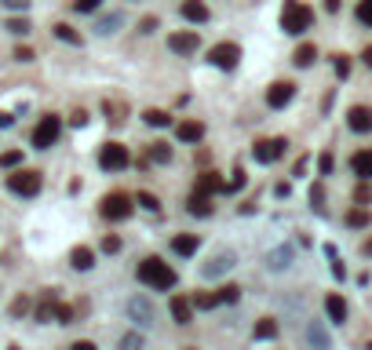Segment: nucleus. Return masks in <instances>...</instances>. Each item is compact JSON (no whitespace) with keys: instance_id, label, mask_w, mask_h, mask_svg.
<instances>
[{"instance_id":"nucleus-47","label":"nucleus","mask_w":372,"mask_h":350,"mask_svg":"<svg viewBox=\"0 0 372 350\" xmlns=\"http://www.w3.org/2000/svg\"><path fill=\"white\" fill-rule=\"evenodd\" d=\"M26 310H30V300H26V295H19V300L11 303V314H26Z\"/></svg>"},{"instance_id":"nucleus-41","label":"nucleus","mask_w":372,"mask_h":350,"mask_svg":"<svg viewBox=\"0 0 372 350\" xmlns=\"http://www.w3.org/2000/svg\"><path fill=\"white\" fill-rule=\"evenodd\" d=\"M117 26H121V15H110V19H99L95 30H99V33H113Z\"/></svg>"},{"instance_id":"nucleus-58","label":"nucleus","mask_w":372,"mask_h":350,"mask_svg":"<svg viewBox=\"0 0 372 350\" xmlns=\"http://www.w3.org/2000/svg\"><path fill=\"white\" fill-rule=\"evenodd\" d=\"M365 252H369V255H372V241H365Z\"/></svg>"},{"instance_id":"nucleus-13","label":"nucleus","mask_w":372,"mask_h":350,"mask_svg":"<svg viewBox=\"0 0 372 350\" xmlns=\"http://www.w3.org/2000/svg\"><path fill=\"white\" fill-rule=\"evenodd\" d=\"M347 124H351V132H372V110L369 106H351Z\"/></svg>"},{"instance_id":"nucleus-52","label":"nucleus","mask_w":372,"mask_h":350,"mask_svg":"<svg viewBox=\"0 0 372 350\" xmlns=\"http://www.w3.org/2000/svg\"><path fill=\"white\" fill-rule=\"evenodd\" d=\"M70 350H99V347H95L92 340H77V343H73Z\"/></svg>"},{"instance_id":"nucleus-50","label":"nucleus","mask_w":372,"mask_h":350,"mask_svg":"<svg viewBox=\"0 0 372 350\" xmlns=\"http://www.w3.org/2000/svg\"><path fill=\"white\" fill-rule=\"evenodd\" d=\"M317 168H322V175L332 172V153H322V161H317Z\"/></svg>"},{"instance_id":"nucleus-15","label":"nucleus","mask_w":372,"mask_h":350,"mask_svg":"<svg viewBox=\"0 0 372 350\" xmlns=\"http://www.w3.org/2000/svg\"><path fill=\"white\" fill-rule=\"evenodd\" d=\"M186 212L190 215H212V197L208 193H201V190H190V197H186Z\"/></svg>"},{"instance_id":"nucleus-17","label":"nucleus","mask_w":372,"mask_h":350,"mask_svg":"<svg viewBox=\"0 0 372 350\" xmlns=\"http://www.w3.org/2000/svg\"><path fill=\"white\" fill-rule=\"evenodd\" d=\"M351 168H354V175L362 179V183H369L372 179V150H358L351 157Z\"/></svg>"},{"instance_id":"nucleus-56","label":"nucleus","mask_w":372,"mask_h":350,"mask_svg":"<svg viewBox=\"0 0 372 350\" xmlns=\"http://www.w3.org/2000/svg\"><path fill=\"white\" fill-rule=\"evenodd\" d=\"M325 8L329 11H340V0H325Z\"/></svg>"},{"instance_id":"nucleus-55","label":"nucleus","mask_w":372,"mask_h":350,"mask_svg":"<svg viewBox=\"0 0 372 350\" xmlns=\"http://www.w3.org/2000/svg\"><path fill=\"white\" fill-rule=\"evenodd\" d=\"M11 124H15V117H11V113H4V110H0V128H11Z\"/></svg>"},{"instance_id":"nucleus-29","label":"nucleus","mask_w":372,"mask_h":350,"mask_svg":"<svg viewBox=\"0 0 372 350\" xmlns=\"http://www.w3.org/2000/svg\"><path fill=\"white\" fill-rule=\"evenodd\" d=\"M277 336V321L274 318H263L260 325H255V340H274Z\"/></svg>"},{"instance_id":"nucleus-33","label":"nucleus","mask_w":372,"mask_h":350,"mask_svg":"<svg viewBox=\"0 0 372 350\" xmlns=\"http://www.w3.org/2000/svg\"><path fill=\"white\" fill-rule=\"evenodd\" d=\"M73 318H77V310H73L70 303H59V310H55V321H59V325H73Z\"/></svg>"},{"instance_id":"nucleus-25","label":"nucleus","mask_w":372,"mask_h":350,"mask_svg":"<svg viewBox=\"0 0 372 350\" xmlns=\"http://www.w3.org/2000/svg\"><path fill=\"white\" fill-rule=\"evenodd\" d=\"M306 340H311L317 350H329V332L317 325V321H311V329H306Z\"/></svg>"},{"instance_id":"nucleus-38","label":"nucleus","mask_w":372,"mask_h":350,"mask_svg":"<svg viewBox=\"0 0 372 350\" xmlns=\"http://www.w3.org/2000/svg\"><path fill=\"white\" fill-rule=\"evenodd\" d=\"M121 350H143V336H139V332H128L124 340H121Z\"/></svg>"},{"instance_id":"nucleus-19","label":"nucleus","mask_w":372,"mask_h":350,"mask_svg":"<svg viewBox=\"0 0 372 350\" xmlns=\"http://www.w3.org/2000/svg\"><path fill=\"white\" fill-rule=\"evenodd\" d=\"M234 263H237V255H234V252H215V255H212V263L204 266V278H215V274H223V270H230Z\"/></svg>"},{"instance_id":"nucleus-24","label":"nucleus","mask_w":372,"mask_h":350,"mask_svg":"<svg viewBox=\"0 0 372 350\" xmlns=\"http://www.w3.org/2000/svg\"><path fill=\"white\" fill-rule=\"evenodd\" d=\"M150 161L153 164H168L172 161V146L168 142H150Z\"/></svg>"},{"instance_id":"nucleus-14","label":"nucleus","mask_w":372,"mask_h":350,"mask_svg":"<svg viewBox=\"0 0 372 350\" xmlns=\"http://www.w3.org/2000/svg\"><path fill=\"white\" fill-rule=\"evenodd\" d=\"M197 249H201V241H197V233H175L172 237V252L175 255H197Z\"/></svg>"},{"instance_id":"nucleus-42","label":"nucleus","mask_w":372,"mask_h":350,"mask_svg":"<svg viewBox=\"0 0 372 350\" xmlns=\"http://www.w3.org/2000/svg\"><path fill=\"white\" fill-rule=\"evenodd\" d=\"M336 77H343V81L351 77V55H336Z\"/></svg>"},{"instance_id":"nucleus-59","label":"nucleus","mask_w":372,"mask_h":350,"mask_svg":"<svg viewBox=\"0 0 372 350\" xmlns=\"http://www.w3.org/2000/svg\"><path fill=\"white\" fill-rule=\"evenodd\" d=\"M369 350H372V343H369Z\"/></svg>"},{"instance_id":"nucleus-5","label":"nucleus","mask_w":372,"mask_h":350,"mask_svg":"<svg viewBox=\"0 0 372 350\" xmlns=\"http://www.w3.org/2000/svg\"><path fill=\"white\" fill-rule=\"evenodd\" d=\"M99 212H102V219H110V223H121V219L132 215V197H128V193H106V197L99 201Z\"/></svg>"},{"instance_id":"nucleus-27","label":"nucleus","mask_w":372,"mask_h":350,"mask_svg":"<svg viewBox=\"0 0 372 350\" xmlns=\"http://www.w3.org/2000/svg\"><path fill=\"white\" fill-rule=\"evenodd\" d=\"M212 295H215V307H223V303H237L241 289H237V284H223V289H215Z\"/></svg>"},{"instance_id":"nucleus-54","label":"nucleus","mask_w":372,"mask_h":350,"mask_svg":"<svg viewBox=\"0 0 372 350\" xmlns=\"http://www.w3.org/2000/svg\"><path fill=\"white\" fill-rule=\"evenodd\" d=\"M153 30H157V19L146 15V19H143V33H153Z\"/></svg>"},{"instance_id":"nucleus-23","label":"nucleus","mask_w":372,"mask_h":350,"mask_svg":"<svg viewBox=\"0 0 372 350\" xmlns=\"http://www.w3.org/2000/svg\"><path fill=\"white\" fill-rule=\"evenodd\" d=\"M183 19H190V22H208V8H204V0H183Z\"/></svg>"},{"instance_id":"nucleus-3","label":"nucleus","mask_w":372,"mask_h":350,"mask_svg":"<svg viewBox=\"0 0 372 350\" xmlns=\"http://www.w3.org/2000/svg\"><path fill=\"white\" fill-rule=\"evenodd\" d=\"M44 186V175L37 172V168H15V172L8 175V190L15 193V197H37Z\"/></svg>"},{"instance_id":"nucleus-30","label":"nucleus","mask_w":372,"mask_h":350,"mask_svg":"<svg viewBox=\"0 0 372 350\" xmlns=\"http://www.w3.org/2000/svg\"><path fill=\"white\" fill-rule=\"evenodd\" d=\"M372 223V212L369 208H351L347 212V226H369Z\"/></svg>"},{"instance_id":"nucleus-48","label":"nucleus","mask_w":372,"mask_h":350,"mask_svg":"<svg viewBox=\"0 0 372 350\" xmlns=\"http://www.w3.org/2000/svg\"><path fill=\"white\" fill-rule=\"evenodd\" d=\"M245 186V172H241V168H234V179H230V190H241Z\"/></svg>"},{"instance_id":"nucleus-34","label":"nucleus","mask_w":372,"mask_h":350,"mask_svg":"<svg viewBox=\"0 0 372 350\" xmlns=\"http://www.w3.org/2000/svg\"><path fill=\"white\" fill-rule=\"evenodd\" d=\"M143 117H146V124H153V128H164V124H168V121H172V117H168V113H164V110H146Z\"/></svg>"},{"instance_id":"nucleus-1","label":"nucleus","mask_w":372,"mask_h":350,"mask_svg":"<svg viewBox=\"0 0 372 350\" xmlns=\"http://www.w3.org/2000/svg\"><path fill=\"white\" fill-rule=\"evenodd\" d=\"M139 281L146 284V289H153V292H168L172 284H175V270L164 263V259H157V255H150V259H143L139 263Z\"/></svg>"},{"instance_id":"nucleus-53","label":"nucleus","mask_w":372,"mask_h":350,"mask_svg":"<svg viewBox=\"0 0 372 350\" xmlns=\"http://www.w3.org/2000/svg\"><path fill=\"white\" fill-rule=\"evenodd\" d=\"M70 121H73L77 128H84V124H88V113H84V110H77V113L70 117Z\"/></svg>"},{"instance_id":"nucleus-16","label":"nucleus","mask_w":372,"mask_h":350,"mask_svg":"<svg viewBox=\"0 0 372 350\" xmlns=\"http://www.w3.org/2000/svg\"><path fill=\"white\" fill-rule=\"evenodd\" d=\"M194 190H201V193H208V197H212V193H223V190H230V186H226V179H223L219 172H204V175L197 179Z\"/></svg>"},{"instance_id":"nucleus-32","label":"nucleus","mask_w":372,"mask_h":350,"mask_svg":"<svg viewBox=\"0 0 372 350\" xmlns=\"http://www.w3.org/2000/svg\"><path fill=\"white\" fill-rule=\"evenodd\" d=\"M4 30H8V33H15V37H26V33L33 30V26H30V19H8Z\"/></svg>"},{"instance_id":"nucleus-26","label":"nucleus","mask_w":372,"mask_h":350,"mask_svg":"<svg viewBox=\"0 0 372 350\" xmlns=\"http://www.w3.org/2000/svg\"><path fill=\"white\" fill-rule=\"evenodd\" d=\"M51 33H55L59 41H66V44H81V33H77L73 26H66V22H55V26H51Z\"/></svg>"},{"instance_id":"nucleus-36","label":"nucleus","mask_w":372,"mask_h":350,"mask_svg":"<svg viewBox=\"0 0 372 350\" xmlns=\"http://www.w3.org/2000/svg\"><path fill=\"white\" fill-rule=\"evenodd\" d=\"M354 201H358V208H369V201H372V186L369 183H362L354 190Z\"/></svg>"},{"instance_id":"nucleus-22","label":"nucleus","mask_w":372,"mask_h":350,"mask_svg":"<svg viewBox=\"0 0 372 350\" xmlns=\"http://www.w3.org/2000/svg\"><path fill=\"white\" fill-rule=\"evenodd\" d=\"M128 314H132V321H139V325H150V321H153V307L146 300H132V303H128Z\"/></svg>"},{"instance_id":"nucleus-51","label":"nucleus","mask_w":372,"mask_h":350,"mask_svg":"<svg viewBox=\"0 0 372 350\" xmlns=\"http://www.w3.org/2000/svg\"><path fill=\"white\" fill-rule=\"evenodd\" d=\"M329 255H332V274H336V278H343V263L336 259V249H329Z\"/></svg>"},{"instance_id":"nucleus-35","label":"nucleus","mask_w":372,"mask_h":350,"mask_svg":"<svg viewBox=\"0 0 372 350\" xmlns=\"http://www.w3.org/2000/svg\"><path fill=\"white\" fill-rule=\"evenodd\" d=\"M102 110H106V117H110L113 124H121V121H124V117H121V113H124L121 102H110V99H106V102H102Z\"/></svg>"},{"instance_id":"nucleus-9","label":"nucleus","mask_w":372,"mask_h":350,"mask_svg":"<svg viewBox=\"0 0 372 350\" xmlns=\"http://www.w3.org/2000/svg\"><path fill=\"white\" fill-rule=\"evenodd\" d=\"M281 153H285V139H263V142H255V146H252V157L260 164H274Z\"/></svg>"},{"instance_id":"nucleus-21","label":"nucleus","mask_w":372,"mask_h":350,"mask_svg":"<svg viewBox=\"0 0 372 350\" xmlns=\"http://www.w3.org/2000/svg\"><path fill=\"white\" fill-rule=\"evenodd\" d=\"M70 263H73V270H92L95 266V252L84 249V244H77V249L70 252Z\"/></svg>"},{"instance_id":"nucleus-7","label":"nucleus","mask_w":372,"mask_h":350,"mask_svg":"<svg viewBox=\"0 0 372 350\" xmlns=\"http://www.w3.org/2000/svg\"><path fill=\"white\" fill-rule=\"evenodd\" d=\"M208 62H212L215 70H234L237 62H241V48L223 41V44H215V48L208 51Z\"/></svg>"},{"instance_id":"nucleus-39","label":"nucleus","mask_w":372,"mask_h":350,"mask_svg":"<svg viewBox=\"0 0 372 350\" xmlns=\"http://www.w3.org/2000/svg\"><path fill=\"white\" fill-rule=\"evenodd\" d=\"M358 22L372 26V0H358Z\"/></svg>"},{"instance_id":"nucleus-12","label":"nucleus","mask_w":372,"mask_h":350,"mask_svg":"<svg viewBox=\"0 0 372 350\" xmlns=\"http://www.w3.org/2000/svg\"><path fill=\"white\" fill-rule=\"evenodd\" d=\"M168 310H172L175 325H190V318H194V303H190L186 295H172V300H168Z\"/></svg>"},{"instance_id":"nucleus-4","label":"nucleus","mask_w":372,"mask_h":350,"mask_svg":"<svg viewBox=\"0 0 372 350\" xmlns=\"http://www.w3.org/2000/svg\"><path fill=\"white\" fill-rule=\"evenodd\" d=\"M59 135H62V117H55V113H44L41 121H37V128H33V146L37 150H51L59 142Z\"/></svg>"},{"instance_id":"nucleus-49","label":"nucleus","mask_w":372,"mask_h":350,"mask_svg":"<svg viewBox=\"0 0 372 350\" xmlns=\"http://www.w3.org/2000/svg\"><path fill=\"white\" fill-rule=\"evenodd\" d=\"M0 4H4V8H15V11H26V8H30V0H0Z\"/></svg>"},{"instance_id":"nucleus-40","label":"nucleus","mask_w":372,"mask_h":350,"mask_svg":"<svg viewBox=\"0 0 372 350\" xmlns=\"http://www.w3.org/2000/svg\"><path fill=\"white\" fill-rule=\"evenodd\" d=\"M135 204H143L146 212H157V208H161V201L153 197V193H139V197H135Z\"/></svg>"},{"instance_id":"nucleus-28","label":"nucleus","mask_w":372,"mask_h":350,"mask_svg":"<svg viewBox=\"0 0 372 350\" xmlns=\"http://www.w3.org/2000/svg\"><path fill=\"white\" fill-rule=\"evenodd\" d=\"M314 59H317V48H314V44H300L296 55H292V62H296V66H311Z\"/></svg>"},{"instance_id":"nucleus-10","label":"nucleus","mask_w":372,"mask_h":350,"mask_svg":"<svg viewBox=\"0 0 372 350\" xmlns=\"http://www.w3.org/2000/svg\"><path fill=\"white\" fill-rule=\"evenodd\" d=\"M168 48L175 51V55H194V51L201 48V37H197V30L172 33V37H168Z\"/></svg>"},{"instance_id":"nucleus-57","label":"nucleus","mask_w":372,"mask_h":350,"mask_svg":"<svg viewBox=\"0 0 372 350\" xmlns=\"http://www.w3.org/2000/svg\"><path fill=\"white\" fill-rule=\"evenodd\" d=\"M362 59H365V62H369V66H372V44L365 48V55H362Z\"/></svg>"},{"instance_id":"nucleus-20","label":"nucleus","mask_w":372,"mask_h":350,"mask_svg":"<svg viewBox=\"0 0 372 350\" xmlns=\"http://www.w3.org/2000/svg\"><path fill=\"white\" fill-rule=\"evenodd\" d=\"M175 135L183 139V142H201L204 124H201V121H179V124H175Z\"/></svg>"},{"instance_id":"nucleus-44","label":"nucleus","mask_w":372,"mask_h":350,"mask_svg":"<svg viewBox=\"0 0 372 350\" xmlns=\"http://www.w3.org/2000/svg\"><path fill=\"white\" fill-rule=\"evenodd\" d=\"M102 252H121V237H113V233H106V237H102Z\"/></svg>"},{"instance_id":"nucleus-31","label":"nucleus","mask_w":372,"mask_h":350,"mask_svg":"<svg viewBox=\"0 0 372 350\" xmlns=\"http://www.w3.org/2000/svg\"><path fill=\"white\" fill-rule=\"evenodd\" d=\"M0 168H11V172L22 168V150H4L0 153Z\"/></svg>"},{"instance_id":"nucleus-37","label":"nucleus","mask_w":372,"mask_h":350,"mask_svg":"<svg viewBox=\"0 0 372 350\" xmlns=\"http://www.w3.org/2000/svg\"><path fill=\"white\" fill-rule=\"evenodd\" d=\"M288 259H292V249H277V252L271 255V266L281 270V266H288Z\"/></svg>"},{"instance_id":"nucleus-18","label":"nucleus","mask_w":372,"mask_h":350,"mask_svg":"<svg viewBox=\"0 0 372 350\" xmlns=\"http://www.w3.org/2000/svg\"><path fill=\"white\" fill-rule=\"evenodd\" d=\"M325 314H329L332 325H343V321H347V303H343V295H336V292L329 295V300H325Z\"/></svg>"},{"instance_id":"nucleus-45","label":"nucleus","mask_w":372,"mask_h":350,"mask_svg":"<svg viewBox=\"0 0 372 350\" xmlns=\"http://www.w3.org/2000/svg\"><path fill=\"white\" fill-rule=\"evenodd\" d=\"M322 201H325V190H322V186H314V190H311V204H314V208H317V212H322V208H325V204H322Z\"/></svg>"},{"instance_id":"nucleus-43","label":"nucleus","mask_w":372,"mask_h":350,"mask_svg":"<svg viewBox=\"0 0 372 350\" xmlns=\"http://www.w3.org/2000/svg\"><path fill=\"white\" fill-rule=\"evenodd\" d=\"M102 0H73V11H81V15H88V11H99Z\"/></svg>"},{"instance_id":"nucleus-11","label":"nucleus","mask_w":372,"mask_h":350,"mask_svg":"<svg viewBox=\"0 0 372 350\" xmlns=\"http://www.w3.org/2000/svg\"><path fill=\"white\" fill-rule=\"evenodd\" d=\"M55 310H59V295L55 292H44L41 300H37V307H33V321L48 325V321H55Z\"/></svg>"},{"instance_id":"nucleus-8","label":"nucleus","mask_w":372,"mask_h":350,"mask_svg":"<svg viewBox=\"0 0 372 350\" xmlns=\"http://www.w3.org/2000/svg\"><path fill=\"white\" fill-rule=\"evenodd\" d=\"M292 95H296V84H292V81H274L271 88H266V106H271V110H285L292 102Z\"/></svg>"},{"instance_id":"nucleus-46","label":"nucleus","mask_w":372,"mask_h":350,"mask_svg":"<svg viewBox=\"0 0 372 350\" xmlns=\"http://www.w3.org/2000/svg\"><path fill=\"white\" fill-rule=\"evenodd\" d=\"M15 59H19V62H33L37 55H33V48H22V44H19V48H15Z\"/></svg>"},{"instance_id":"nucleus-2","label":"nucleus","mask_w":372,"mask_h":350,"mask_svg":"<svg viewBox=\"0 0 372 350\" xmlns=\"http://www.w3.org/2000/svg\"><path fill=\"white\" fill-rule=\"evenodd\" d=\"M311 22H314V11L303 4V0H285V11H281V30L292 33V37H300L311 30Z\"/></svg>"},{"instance_id":"nucleus-6","label":"nucleus","mask_w":372,"mask_h":350,"mask_svg":"<svg viewBox=\"0 0 372 350\" xmlns=\"http://www.w3.org/2000/svg\"><path fill=\"white\" fill-rule=\"evenodd\" d=\"M128 150L124 142H106V146L99 150V168H106V172H121V168H128Z\"/></svg>"}]
</instances>
